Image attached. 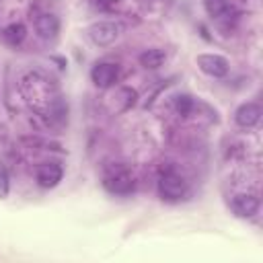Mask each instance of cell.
I'll return each instance as SVG.
<instances>
[{"label":"cell","mask_w":263,"mask_h":263,"mask_svg":"<svg viewBox=\"0 0 263 263\" xmlns=\"http://www.w3.org/2000/svg\"><path fill=\"white\" fill-rule=\"evenodd\" d=\"M86 33H88V39H90L95 45L107 47V45L115 43V41L121 37L123 25H121L119 21H95V23L86 29Z\"/></svg>","instance_id":"6da1fadb"},{"label":"cell","mask_w":263,"mask_h":263,"mask_svg":"<svg viewBox=\"0 0 263 263\" xmlns=\"http://www.w3.org/2000/svg\"><path fill=\"white\" fill-rule=\"evenodd\" d=\"M158 195L166 201H179L187 195V181L177 171H166L158 179Z\"/></svg>","instance_id":"7a4b0ae2"},{"label":"cell","mask_w":263,"mask_h":263,"mask_svg":"<svg viewBox=\"0 0 263 263\" xmlns=\"http://www.w3.org/2000/svg\"><path fill=\"white\" fill-rule=\"evenodd\" d=\"M103 187L113 195H129L136 187L134 177L125 168H113L103 177Z\"/></svg>","instance_id":"3957f363"},{"label":"cell","mask_w":263,"mask_h":263,"mask_svg":"<svg viewBox=\"0 0 263 263\" xmlns=\"http://www.w3.org/2000/svg\"><path fill=\"white\" fill-rule=\"evenodd\" d=\"M195 64L210 78H224L228 74V70H230L228 60L224 55H220V53H199L195 58Z\"/></svg>","instance_id":"277c9868"},{"label":"cell","mask_w":263,"mask_h":263,"mask_svg":"<svg viewBox=\"0 0 263 263\" xmlns=\"http://www.w3.org/2000/svg\"><path fill=\"white\" fill-rule=\"evenodd\" d=\"M119 78V66L111 62H97L90 68V80L97 88H111Z\"/></svg>","instance_id":"5b68a950"},{"label":"cell","mask_w":263,"mask_h":263,"mask_svg":"<svg viewBox=\"0 0 263 263\" xmlns=\"http://www.w3.org/2000/svg\"><path fill=\"white\" fill-rule=\"evenodd\" d=\"M35 177H37L39 187H43V189H53L55 185H60V181H62V177H64V168H62L58 162H43V164L37 166Z\"/></svg>","instance_id":"8992f818"},{"label":"cell","mask_w":263,"mask_h":263,"mask_svg":"<svg viewBox=\"0 0 263 263\" xmlns=\"http://www.w3.org/2000/svg\"><path fill=\"white\" fill-rule=\"evenodd\" d=\"M259 205H261V201H259V197L255 193H238L230 201L232 212L236 216H240V218H253L259 212Z\"/></svg>","instance_id":"52a82bcc"},{"label":"cell","mask_w":263,"mask_h":263,"mask_svg":"<svg viewBox=\"0 0 263 263\" xmlns=\"http://www.w3.org/2000/svg\"><path fill=\"white\" fill-rule=\"evenodd\" d=\"M35 31L41 39L51 41L60 33V18L53 12H41L35 16Z\"/></svg>","instance_id":"ba28073f"},{"label":"cell","mask_w":263,"mask_h":263,"mask_svg":"<svg viewBox=\"0 0 263 263\" xmlns=\"http://www.w3.org/2000/svg\"><path fill=\"white\" fill-rule=\"evenodd\" d=\"M259 119H261V107H259L257 103H253V101H247V103L238 105L236 111H234V121H236V125H240V127H245V129L255 127V125L259 123Z\"/></svg>","instance_id":"9c48e42d"},{"label":"cell","mask_w":263,"mask_h":263,"mask_svg":"<svg viewBox=\"0 0 263 263\" xmlns=\"http://www.w3.org/2000/svg\"><path fill=\"white\" fill-rule=\"evenodd\" d=\"M138 62L146 68V70H156L160 68L164 62H166V53L158 47H152V49H144L140 55H138Z\"/></svg>","instance_id":"30bf717a"},{"label":"cell","mask_w":263,"mask_h":263,"mask_svg":"<svg viewBox=\"0 0 263 263\" xmlns=\"http://www.w3.org/2000/svg\"><path fill=\"white\" fill-rule=\"evenodd\" d=\"M2 37L8 45H21L27 37V27L23 23H10L8 27H4L2 31Z\"/></svg>","instance_id":"8fae6325"},{"label":"cell","mask_w":263,"mask_h":263,"mask_svg":"<svg viewBox=\"0 0 263 263\" xmlns=\"http://www.w3.org/2000/svg\"><path fill=\"white\" fill-rule=\"evenodd\" d=\"M203 8L212 18H226L232 10L230 0H203Z\"/></svg>","instance_id":"7c38bea8"},{"label":"cell","mask_w":263,"mask_h":263,"mask_svg":"<svg viewBox=\"0 0 263 263\" xmlns=\"http://www.w3.org/2000/svg\"><path fill=\"white\" fill-rule=\"evenodd\" d=\"M113 99H117V101L121 103V105H119V111H127L129 107L136 105L138 92H136L134 88H129V86H121V88L115 90V97H113Z\"/></svg>","instance_id":"4fadbf2b"},{"label":"cell","mask_w":263,"mask_h":263,"mask_svg":"<svg viewBox=\"0 0 263 263\" xmlns=\"http://www.w3.org/2000/svg\"><path fill=\"white\" fill-rule=\"evenodd\" d=\"M173 107H175L177 115L187 117V115L193 113V109H195V101H193V97H189V95H177L175 101H173Z\"/></svg>","instance_id":"5bb4252c"},{"label":"cell","mask_w":263,"mask_h":263,"mask_svg":"<svg viewBox=\"0 0 263 263\" xmlns=\"http://www.w3.org/2000/svg\"><path fill=\"white\" fill-rule=\"evenodd\" d=\"M10 193V177L6 173V168L0 166V199H6Z\"/></svg>","instance_id":"9a60e30c"}]
</instances>
